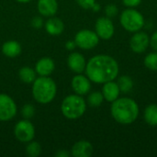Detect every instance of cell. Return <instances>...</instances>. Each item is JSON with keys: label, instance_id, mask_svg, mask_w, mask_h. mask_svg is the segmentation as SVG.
Wrapping results in <instances>:
<instances>
[{"label": "cell", "instance_id": "obj_1", "mask_svg": "<svg viewBox=\"0 0 157 157\" xmlns=\"http://www.w3.org/2000/svg\"><path fill=\"white\" fill-rule=\"evenodd\" d=\"M85 71L91 82L104 84L117 78L119 75V64L113 57L99 54L92 57L87 62Z\"/></svg>", "mask_w": 157, "mask_h": 157}, {"label": "cell", "instance_id": "obj_2", "mask_svg": "<svg viewBox=\"0 0 157 157\" xmlns=\"http://www.w3.org/2000/svg\"><path fill=\"white\" fill-rule=\"evenodd\" d=\"M139 106L130 98H118L112 102L110 113L112 118L120 124L129 125L133 123L139 116Z\"/></svg>", "mask_w": 157, "mask_h": 157}, {"label": "cell", "instance_id": "obj_3", "mask_svg": "<svg viewBox=\"0 0 157 157\" xmlns=\"http://www.w3.org/2000/svg\"><path fill=\"white\" fill-rule=\"evenodd\" d=\"M57 92L55 82L48 76H40L35 79L32 86V95L35 100L40 104L52 102Z\"/></svg>", "mask_w": 157, "mask_h": 157}, {"label": "cell", "instance_id": "obj_4", "mask_svg": "<svg viewBox=\"0 0 157 157\" xmlns=\"http://www.w3.org/2000/svg\"><path fill=\"white\" fill-rule=\"evenodd\" d=\"M62 113L69 120H75L84 115L86 110V103L80 95H70L62 103Z\"/></svg>", "mask_w": 157, "mask_h": 157}, {"label": "cell", "instance_id": "obj_5", "mask_svg": "<svg viewBox=\"0 0 157 157\" xmlns=\"http://www.w3.org/2000/svg\"><path fill=\"white\" fill-rule=\"evenodd\" d=\"M120 22L123 29L129 32H137L144 26V17L138 10L128 7L121 12Z\"/></svg>", "mask_w": 157, "mask_h": 157}, {"label": "cell", "instance_id": "obj_6", "mask_svg": "<svg viewBox=\"0 0 157 157\" xmlns=\"http://www.w3.org/2000/svg\"><path fill=\"white\" fill-rule=\"evenodd\" d=\"M75 42L77 47L83 50L94 49L99 42V37L96 31L90 29H82L78 31L75 37Z\"/></svg>", "mask_w": 157, "mask_h": 157}, {"label": "cell", "instance_id": "obj_7", "mask_svg": "<svg viewBox=\"0 0 157 157\" xmlns=\"http://www.w3.org/2000/svg\"><path fill=\"white\" fill-rule=\"evenodd\" d=\"M14 133L19 142L29 143L35 136V128L29 121H20L16 124L14 128Z\"/></svg>", "mask_w": 157, "mask_h": 157}, {"label": "cell", "instance_id": "obj_8", "mask_svg": "<svg viewBox=\"0 0 157 157\" xmlns=\"http://www.w3.org/2000/svg\"><path fill=\"white\" fill-rule=\"evenodd\" d=\"M17 114V105L13 98L6 94H0V121H8Z\"/></svg>", "mask_w": 157, "mask_h": 157}, {"label": "cell", "instance_id": "obj_9", "mask_svg": "<svg viewBox=\"0 0 157 157\" xmlns=\"http://www.w3.org/2000/svg\"><path fill=\"white\" fill-rule=\"evenodd\" d=\"M96 33L102 40H109L113 37L115 28L112 20L108 17H101L96 21Z\"/></svg>", "mask_w": 157, "mask_h": 157}, {"label": "cell", "instance_id": "obj_10", "mask_svg": "<svg viewBox=\"0 0 157 157\" xmlns=\"http://www.w3.org/2000/svg\"><path fill=\"white\" fill-rule=\"evenodd\" d=\"M150 45V37L144 31H137L132 36L130 40V47L135 53L144 52Z\"/></svg>", "mask_w": 157, "mask_h": 157}, {"label": "cell", "instance_id": "obj_11", "mask_svg": "<svg viewBox=\"0 0 157 157\" xmlns=\"http://www.w3.org/2000/svg\"><path fill=\"white\" fill-rule=\"evenodd\" d=\"M72 87L75 94L84 96L86 95L91 89V81L87 76L77 75L72 79Z\"/></svg>", "mask_w": 157, "mask_h": 157}, {"label": "cell", "instance_id": "obj_12", "mask_svg": "<svg viewBox=\"0 0 157 157\" xmlns=\"http://www.w3.org/2000/svg\"><path fill=\"white\" fill-rule=\"evenodd\" d=\"M69 68L76 74H81L85 71L86 62L85 57L79 52H72L67 59Z\"/></svg>", "mask_w": 157, "mask_h": 157}, {"label": "cell", "instance_id": "obj_13", "mask_svg": "<svg viewBox=\"0 0 157 157\" xmlns=\"http://www.w3.org/2000/svg\"><path fill=\"white\" fill-rule=\"evenodd\" d=\"M101 93H102L105 100L112 103L118 98H120L121 90H120L118 83H116V82H114V80H112V81L104 83Z\"/></svg>", "mask_w": 157, "mask_h": 157}, {"label": "cell", "instance_id": "obj_14", "mask_svg": "<svg viewBox=\"0 0 157 157\" xmlns=\"http://www.w3.org/2000/svg\"><path fill=\"white\" fill-rule=\"evenodd\" d=\"M93 145L88 141H79L72 147V155L75 157H89L93 154Z\"/></svg>", "mask_w": 157, "mask_h": 157}, {"label": "cell", "instance_id": "obj_15", "mask_svg": "<svg viewBox=\"0 0 157 157\" xmlns=\"http://www.w3.org/2000/svg\"><path fill=\"white\" fill-rule=\"evenodd\" d=\"M55 69V64L52 59L44 57L39 60L35 66V71L40 76H49Z\"/></svg>", "mask_w": 157, "mask_h": 157}, {"label": "cell", "instance_id": "obj_16", "mask_svg": "<svg viewBox=\"0 0 157 157\" xmlns=\"http://www.w3.org/2000/svg\"><path fill=\"white\" fill-rule=\"evenodd\" d=\"M38 10L44 17H52L58 10V3L56 0H39Z\"/></svg>", "mask_w": 157, "mask_h": 157}, {"label": "cell", "instance_id": "obj_17", "mask_svg": "<svg viewBox=\"0 0 157 157\" xmlns=\"http://www.w3.org/2000/svg\"><path fill=\"white\" fill-rule=\"evenodd\" d=\"M45 29L49 34L57 36V35H60L63 33V31L64 29V24L61 19H59L57 17H51L46 21Z\"/></svg>", "mask_w": 157, "mask_h": 157}, {"label": "cell", "instance_id": "obj_18", "mask_svg": "<svg viewBox=\"0 0 157 157\" xmlns=\"http://www.w3.org/2000/svg\"><path fill=\"white\" fill-rule=\"evenodd\" d=\"M3 53L9 58H15L21 53V45L16 40H9L2 46Z\"/></svg>", "mask_w": 157, "mask_h": 157}, {"label": "cell", "instance_id": "obj_19", "mask_svg": "<svg viewBox=\"0 0 157 157\" xmlns=\"http://www.w3.org/2000/svg\"><path fill=\"white\" fill-rule=\"evenodd\" d=\"M145 122L150 126H157V105L150 104L148 105L144 113Z\"/></svg>", "mask_w": 157, "mask_h": 157}, {"label": "cell", "instance_id": "obj_20", "mask_svg": "<svg viewBox=\"0 0 157 157\" xmlns=\"http://www.w3.org/2000/svg\"><path fill=\"white\" fill-rule=\"evenodd\" d=\"M18 76H19V79L26 84H31L37 78L36 71L29 66H24L20 68L18 72Z\"/></svg>", "mask_w": 157, "mask_h": 157}, {"label": "cell", "instance_id": "obj_21", "mask_svg": "<svg viewBox=\"0 0 157 157\" xmlns=\"http://www.w3.org/2000/svg\"><path fill=\"white\" fill-rule=\"evenodd\" d=\"M118 85L120 87V90L121 93L127 94L132 91L133 88V81L132 79L128 75H121L118 79Z\"/></svg>", "mask_w": 157, "mask_h": 157}, {"label": "cell", "instance_id": "obj_22", "mask_svg": "<svg viewBox=\"0 0 157 157\" xmlns=\"http://www.w3.org/2000/svg\"><path fill=\"white\" fill-rule=\"evenodd\" d=\"M104 100V97L102 95L101 92L96 91V92H92L91 94H89L88 98H87V103L90 107L93 108H98L99 107Z\"/></svg>", "mask_w": 157, "mask_h": 157}, {"label": "cell", "instance_id": "obj_23", "mask_svg": "<svg viewBox=\"0 0 157 157\" xmlns=\"http://www.w3.org/2000/svg\"><path fill=\"white\" fill-rule=\"evenodd\" d=\"M144 65L151 71H157V52L148 53L144 58Z\"/></svg>", "mask_w": 157, "mask_h": 157}, {"label": "cell", "instance_id": "obj_24", "mask_svg": "<svg viewBox=\"0 0 157 157\" xmlns=\"http://www.w3.org/2000/svg\"><path fill=\"white\" fill-rule=\"evenodd\" d=\"M27 155L29 157H37L39 156L41 153V146L37 142H31L28 144L26 148Z\"/></svg>", "mask_w": 157, "mask_h": 157}, {"label": "cell", "instance_id": "obj_25", "mask_svg": "<svg viewBox=\"0 0 157 157\" xmlns=\"http://www.w3.org/2000/svg\"><path fill=\"white\" fill-rule=\"evenodd\" d=\"M21 113L23 115V117L26 119V120H29L30 118H32L34 116V113H35V109L32 105L30 104H26L22 110H21Z\"/></svg>", "mask_w": 157, "mask_h": 157}, {"label": "cell", "instance_id": "obj_26", "mask_svg": "<svg viewBox=\"0 0 157 157\" xmlns=\"http://www.w3.org/2000/svg\"><path fill=\"white\" fill-rule=\"evenodd\" d=\"M118 12H119V9H118V7H117L115 5L110 4V5H108V6L105 7V14H106V16H107L108 17H109V18L116 17L117 14H118Z\"/></svg>", "mask_w": 157, "mask_h": 157}, {"label": "cell", "instance_id": "obj_27", "mask_svg": "<svg viewBox=\"0 0 157 157\" xmlns=\"http://www.w3.org/2000/svg\"><path fill=\"white\" fill-rule=\"evenodd\" d=\"M76 2L84 9H90L96 4V0H76Z\"/></svg>", "mask_w": 157, "mask_h": 157}, {"label": "cell", "instance_id": "obj_28", "mask_svg": "<svg viewBox=\"0 0 157 157\" xmlns=\"http://www.w3.org/2000/svg\"><path fill=\"white\" fill-rule=\"evenodd\" d=\"M122 2L127 7L134 8L142 3V0H122Z\"/></svg>", "mask_w": 157, "mask_h": 157}, {"label": "cell", "instance_id": "obj_29", "mask_svg": "<svg viewBox=\"0 0 157 157\" xmlns=\"http://www.w3.org/2000/svg\"><path fill=\"white\" fill-rule=\"evenodd\" d=\"M31 25L32 27L36 28V29H40L42 27L43 25V21H42V18L41 17H35L32 21H31Z\"/></svg>", "mask_w": 157, "mask_h": 157}, {"label": "cell", "instance_id": "obj_30", "mask_svg": "<svg viewBox=\"0 0 157 157\" xmlns=\"http://www.w3.org/2000/svg\"><path fill=\"white\" fill-rule=\"evenodd\" d=\"M150 45L151 47L157 52V31L154 32L150 38Z\"/></svg>", "mask_w": 157, "mask_h": 157}, {"label": "cell", "instance_id": "obj_31", "mask_svg": "<svg viewBox=\"0 0 157 157\" xmlns=\"http://www.w3.org/2000/svg\"><path fill=\"white\" fill-rule=\"evenodd\" d=\"M75 46H76V44H75V41H73V40L67 41V42H66V44H65L66 49H67V50H70V51L74 50V49L75 48Z\"/></svg>", "mask_w": 157, "mask_h": 157}, {"label": "cell", "instance_id": "obj_32", "mask_svg": "<svg viewBox=\"0 0 157 157\" xmlns=\"http://www.w3.org/2000/svg\"><path fill=\"white\" fill-rule=\"evenodd\" d=\"M70 155L66 152V151H64V150H61V151H59L57 154H56V156H59V157H67L69 156Z\"/></svg>", "mask_w": 157, "mask_h": 157}, {"label": "cell", "instance_id": "obj_33", "mask_svg": "<svg viewBox=\"0 0 157 157\" xmlns=\"http://www.w3.org/2000/svg\"><path fill=\"white\" fill-rule=\"evenodd\" d=\"M92 9H94V11H98V10L100 9V6H99L98 4H97V3H96V4L93 6Z\"/></svg>", "mask_w": 157, "mask_h": 157}, {"label": "cell", "instance_id": "obj_34", "mask_svg": "<svg viewBox=\"0 0 157 157\" xmlns=\"http://www.w3.org/2000/svg\"><path fill=\"white\" fill-rule=\"evenodd\" d=\"M17 1L19 2V3H28V2H29L31 0H17Z\"/></svg>", "mask_w": 157, "mask_h": 157}]
</instances>
